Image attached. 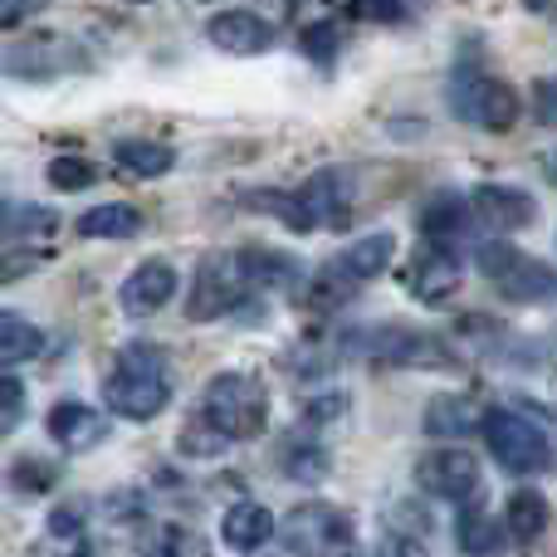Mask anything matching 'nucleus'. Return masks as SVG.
I'll list each match as a JSON object with an SVG mask.
<instances>
[{
  "label": "nucleus",
  "mask_w": 557,
  "mask_h": 557,
  "mask_svg": "<svg viewBox=\"0 0 557 557\" xmlns=\"http://www.w3.org/2000/svg\"><path fill=\"white\" fill-rule=\"evenodd\" d=\"M59 215L49 206H25V201H0V235H45L54 231Z\"/></svg>",
  "instance_id": "nucleus-27"
},
{
  "label": "nucleus",
  "mask_w": 557,
  "mask_h": 557,
  "mask_svg": "<svg viewBox=\"0 0 557 557\" xmlns=\"http://www.w3.org/2000/svg\"><path fill=\"white\" fill-rule=\"evenodd\" d=\"M376 557H431V548L421 539H411V533H386Z\"/></svg>",
  "instance_id": "nucleus-39"
},
{
  "label": "nucleus",
  "mask_w": 557,
  "mask_h": 557,
  "mask_svg": "<svg viewBox=\"0 0 557 557\" xmlns=\"http://www.w3.org/2000/svg\"><path fill=\"white\" fill-rule=\"evenodd\" d=\"M78 64H84L78 45H69V39H59V35H35V39H20V45L0 49V69L15 78H54Z\"/></svg>",
  "instance_id": "nucleus-8"
},
{
  "label": "nucleus",
  "mask_w": 557,
  "mask_h": 557,
  "mask_svg": "<svg viewBox=\"0 0 557 557\" xmlns=\"http://www.w3.org/2000/svg\"><path fill=\"white\" fill-rule=\"evenodd\" d=\"M117 166L133 176H143V182H152V176H166L176 166V152L166 143H147V137H127V143L113 147Z\"/></svg>",
  "instance_id": "nucleus-23"
},
{
  "label": "nucleus",
  "mask_w": 557,
  "mask_h": 557,
  "mask_svg": "<svg viewBox=\"0 0 557 557\" xmlns=\"http://www.w3.org/2000/svg\"><path fill=\"white\" fill-rule=\"evenodd\" d=\"M396 255V235L392 231H376V235H362V240H352L343 255H337V270H343L352 284H367V278H376L392 264Z\"/></svg>",
  "instance_id": "nucleus-19"
},
{
  "label": "nucleus",
  "mask_w": 557,
  "mask_h": 557,
  "mask_svg": "<svg viewBox=\"0 0 557 557\" xmlns=\"http://www.w3.org/2000/svg\"><path fill=\"white\" fill-rule=\"evenodd\" d=\"M54 480H59V465L35 460V455L20 460V465H10V484H15V494H49Z\"/></svg>",
  "instance_id": "nucleus-31"
},
{
  "label": "nucleus",
  "mask_w": 557,
  "mask_h": 557,
  "mask_svg": "<svg viewBox=\"0 0 557 557\" xmlns=\"http://www.w3.org/2000/svg\"><path fill=\"white\" fill-rule=\"evenodd\" d=\"M74 557H94V553H88V548H78V553H74Z\"/></svg>",
  "instance_id": "nucleus-43"
},
{
  "label": "nucleus",
  "mask_w": 557,
  "mask_h": 557,
  "mask_svg": "<svg viewBox=\"0 0 557 557\" xmlns=\"http://www.w3.org/2000/svg\"><path fill=\"white\" fill-rule=\"evenodd\" d=\"M45 176L54 191H88V186L98 182V166L88 162V157H54Z\"/></svg>",
  "instance_id": "nucleus-29"
},
{
  "label": "nucleus",
  "mask_w": 557,
  "mask_h": 557,
  "mask_svg": "<svg viewBox=\"0 0 557 557\" xmlns=\"http://www.w3.org/2000/svg\"><path fill=\"white\" fill-rule=\"evenodd\" d=\"M543 172H548V182L557 186V152H548V157H543Z\"/></svg>",
  "instance_id": "nucleus-42"
},
{
  "label": "nucleus",
  "mask_w": 557,
  "mask_h": 557,
  "mask_svg": "<svg viewBox=\"0 0 557 557\" xmlns=\"http://www.w3.org/2000/svg\"><path fill=\"white\" fill-rule=\"evenodd\" d=\"M182 450L196 455V460H206V455H221V450H225V435L215 431L206 416H196V421L182 431Z\"/></svg>",
  "instance_id": "nucleus-33"
},
{
  "label": "nucleus",
  "mask_w": 557,
  "mask_h": 557,
  "mask_svg": "<svg viewBox=\"0 0 557 557\" xmlns=\"http://www.w3.org/2000/svg\"><path fill=\"white\" fill-rule=\"evenodd\" d=\"M470 211L480 215L484 225H494L499 235L523 231V225L539 221V201H533L529 191H519V186H480V191L470 196Z\"/></svg>",
  "instance_id": "nucleus-13"
},
{
  "label": "nucleus",
  "mask_w": 557,
  "mask_h": 557,
  "mask_svg": "<svg viewBox=\"0 0 557 557\" xmlns=\"http://www.w3.org/2000/svg\"><path fill=\"white\" fill-rule=\"evenodd\" d=\"M39 264H45V255H39V250H15V255H0V284H5V278L29 274V270H39Z\"/></svg>",
  "instance_id": "nucleus-37"
},
{
  "label": "nucleus",
  "mask_w": 557,
  "mask_h": 557,
  "mask_svg": "<svg viewBox=\"0 0 557 557\" xmlns=\"http://www.w3.org/2000/svg\"><path fill=\"white\" fill-rule=\"evenodd\" d=\"M278 539L294 557H352L357 548V529H352V513L333 509L323 499H308L294 504L278 523Z\"/></svg>",
  "instance_id": "nucleus-3"
},
{
  "label": "nucleus",
  "mask_w": 557,
  "mask_h": 557,
  "mask_svg": "<svg viewBox=\"0 0 557 557\" xmlns=\"http://www.w3.org/2000/svg\"><path fill=\"white\" fill-rule=\"evenodd\" d=\"M347 294H352V278H347L343 270H323L313 278V288H308V304L313 308H337V304H347Z\"/></svg>",
  "instance_id": "nucleus-32"
},
{
  "label": "nucleus",
  "mask_w": 557,
  "mask_h": 557,
  "mask_svg": "<svg viewBox=\"0 0 557 557\" xmlns=\"http://www.w3.org/2000/svg\"><path fill=\"white\" fill-rule=\"evenodd\" d=\"M425 435H435V441H465V435L484 431V411L470 401V396H431V406H425Z\"/></svg>",
  "instance_id": "nucleus-16"
},
{
  "label": "nucleus",
  "mask_w": 557,
  "mask_h": 557,
  "mask_svg": "<svg viewBox=\"0 0 557 557\" xmlns=\"http://www.w3.org/2000/svg\"><path fill=\"white\" fill-rule=\"evenodd\" d=\"M103 401L113 416H127V421H152V416L166 411L172 401V382H166V367L152 347H127V352L113 357L103 376Z\"/></svg>",
  "instance_id": "nucleus-1"
},
{
  "label": "nucleus",
  "mask_w": 557,
  "mask_h": 557,
  "mask_svg": "<svg viewBox=\"0 0 557 557\" xmlns=\"http://www.w3.org/2000/svg\"><path fill=\"white\" fill-rule=\"evenodd\" d=\"M416 484L435 499H470L480 484V460L470 450H431L416 460Z\"/></svg>",
  "instance_id": "nucleus-9"
},
{
  "label": "nucleus",
  "mask_w": 557,
  "mask_h": 557,
  "mask_svg": "<svg viewBox=\"0 0 557 557\" xmlns=\"http://www.w3.org/2000/svg\"><path fill=\"white\" fill-rule=\"evenodd\" d=\"M484 441L499 455L504 470L513 474H543L553 470V441L529 421V416L513 411H484Z\"/></svg>",
  "instance_id": "nucleus-4"
},
{
  "label": "nucleus",
  "mask_w": 557,
  "mask_h": 557,
  "mask_svg": "<svg viewBox=\"0 0 557 557\" xmlns=\"http://www.w3.org/2000/svg\"><path fill=\"white\" fill-rule=\"evenodd\" d=\"M504 529L513 533L519 548H533V543L548 533V499L539 490H519L509 494V509H504Z\"/></svg>",
  "instance_id": "nucleus-21"
},
{
  "label": "nucleus",
  "mask_w": 557,
  "mask_h": 557,
  "mask_svg": "<svg viewBox=\"0 0 557 557\" xmlns=\"http://www.w3.org/2000/svg\"><path fill=\"white\" fill-rule=\"evenodd\" d=\"M367 352L376 362H392V367H450L455 357L445 352V343L435 333H416V327H376L367 333Z\"/></svg>",
  "instance_id": "nucleus-10"
},
{
  "label": "nucleus",
  "mask_w": 557,
  "mask_h": 557,
  "mask_svg": "<svg viewBox=\"0 0 557 557\" xmlns=\"http://www.w3.org/2000/svg\"><path fill=\"white\" fill-rule=\"evenodd\" d=\"M298 49L308 59H318V64H333V54L343 49V25L337 20H313V25L298 29Z\"/></svg>",
  "instance_id": "nucleus-28"
},
{
  "label": "nucleus",
  "mask_w": 557,
  "mask_h": 557,
  "mask_svg": "<svg viewBox=\"0 0 557 557\" xmlns=\"http://www.w3.org/2000/svg\"><path fill=\"white\" fill-rule=\"evenodd\" d=\"M201 416L225 441H255L270 421V392L250 372H221L201 396Z\"/></svg>",
  "instance_id": "nucleus-2"
},
{
  "label": "nucleus",
  "mask_w": 557,
  "mask_h": 557,
  "mask_svg": "<svg viewBox=\"0 0 557 557\" xmlns=\"http://www.w3.org/2000/svg\"><path fill=\"white\" fill-rule=\"evenodd\" d=\"M411 284L421 294V304H445V298L460 294L465 284V270L445 245H431L425 255H416V270H411Z\"/></svg>",
  "instance_id": "nucleus-15"
},
{
  "label": "nucleus",
  "mask_w": 557,
  "mask_h": 557,
  "mask_svg": "<svg viewBox=\"0 0 557 557\" xmlns=\"http://www.w3.org/2000/svg\"><path fill=\"white\" fill-rule=\"evenodd\" d=\"M133 5H147V0H133Z\"/></svg>",
  "instance_id": "nucleus-44"
},
{
  "label": "nucleus",
  "mask_w": 557,
  "mask_h": 557,
  "mask_svg": "<svg viewBox=\"0 0 557 557\" xmlns=\"http://www.w3.org/2000/svg\"><path fill=\"white\" fill-rule=\"evenodd\" d=\"M25 421V386L20 376H0V435H10Z\"/></svg>",
  "instance_id": "nucleus-35"
},
{
  "label": "nucleus",
  "mask_w": 557,
  "mask_h": 557,
  "mask_svg": "<svg viewBox=\"0 0 557 557\" xmlns=\"http://www.w3.org/2000/svg\"><path fill=\"white\" fill-rule=\"evenodd\" d=\"M245 288H250V274H245L240 255H206V260L196 264L191 294H186V318H191V323H211L225 308L240 304Z\"/></svg>",
  "instance_id": "nucleus-6"
},
{
  "label": "nucleus",
  "mask_w": 557,
  "mask_h": 557,
  "mask_svg": "<svg viewBox=\"0 0 557 557\" xmlns=\"http://www.w3.org/2000/svg\"><path fill=\"white\" fill-rule=\"evenodd\" d=\"M455 543H460V553H470V557H490V553L504 548V533L490 513L465 509L460 519H455Z\"/></svg>",
  "instance_id": "nucleus-26"
},
{
  "label": "nucleus",
  "mask_w": 557,
  "mask_h": 557,
  "mask_svg": "<svg viewBox=\"0 0 557 557\" xmlns=\"http://www.w3.org/2000/svg\"><path fill=\"white\" fill-rule=\"evenodd\" d=\"M470 215H474L470 201H460V196H435V201L421 211V235L431 245H450L470 231Z\"/></svg>",
  "instance_id": "nucleus-22"
},
{
  "label": "nucleus",
  "mask_w": 557,
  "mask_h": 557,
  "mask_svg": "<svg viewBox=\"0 0 557 557\" xmlns=\"http://www.w3.org/2000/svg\"><path fill=\"white\" fill-rule=\"evenodd\" d=\"M206 39H211L221 54L255 59V54H264V49H274V25L264 15H255V10H221V15H211V25H206Z\"/></svg>",
  "instance_id": "nucleus-11"
},
{
  "label": "nucleus",
  "mask_w": 557,
  "mask_h": 557,
  "mask_svg": "<svg viewBox=\"0 0 557 557\" xmlns=\"http://www.w3.org/2000/svg\"><path fill=\"white\" fill-rule=\"evenodd\" d=\"M49 0H0V25H25L29 15H39Z\"/></svg>",
  "instance_id": "nucleus-40"
},
{
  "label": "nucleus",
  "mask_w": 557,
  "mask_h": 557,
  "mask_svg": "<svg viewBox=\"0 0 557 557\" xmlns=\"http://www.w3.org/2000/svg\"><path fill=\"white\" fill-rule=\"evenodd\" d=\"M352 20H372V25H401L406 20V0H347Z\"/></svg>",
  "instance_id": "nucleus-34"
},
{
  "label": "nucleus",
  "mask_w": 557,
  "mask_h": 557,
  "mask_svg": "<svg viewBox=\"0 0 557 557\" xmlns=\"http://www.w3.org/2000/svg\"><path fill=\"white\" fill-rule=\"evenodd\" d=\"M298 196L308 201L313 221L327 225V231H343L347 215H352V196H347V176H343V172H318V176H308V186H304Z\"/></svg>",
  "instance_id": "nucleus-17"
},
{
  "label": "nucleus",
  "mask_w": 557,
  "mask_h": 557,
  "mask_svg": "<svg viewBox=\"0 0 557 557\" xmlns=\"http://www.w3.org/2000/svg\"><path fill=\"white\" fill-rule=\"evenodd\" d=\"M137 231H143V211L127 201L94 206V211L78 215V235H84V240H133Z\"/></svg>",
  "instance_id": "nucleus-20"
},
{
  "label": "nucleus",
  "mask_w": 557,
  "mask_h": 557,
  "mask_svg": "<svg viewBox=\"0 0 557 557\" xmlns=\"http://www.w3.org/2000/svg\"><path fill=\"white\" fill-rule=\"evenodd\" d=\"M245 206H255V211H270L274 221H284L294 235H308L313 231V211H308V201L304 196H294V191H250L245 196Z\"/></svg>",
  "instance_id": "nucleus-25"
},
{
  "label": "nucleus",
  "mask_w": 557,
  "mask_h": 557,
  "mask_svg": "<svg viewBox=\"0 0 557 557\" xmlns=\"http://www.w3.org/2000/svg\"><path fill=\"white\" fill-rule=\"evenodd\" d=\"M450 108H455V117L484 127V133H509L523 113L519 94H513L504 78H490V74H460L455 78Z\"/></svg>",
  "instance_id": "nucleus-5"
},
{
  "label": "nucleus",
  "mask_w": 557,
  "mask_h": 557,
  "mask_svg": "<svg viewBox=\"0 0 557 557\" xmlns=\"http://www.w3.org/2000/svg\"><path fill=\"white\" fill-rule=\"evenodd\" d=\"M221 539H225V548H235V553L264 548V543L274 539V513L264 509V504H235L221 523Z\"/></svg>",
  "instance_id": "nucleus-18"
},
{
  "label": "nucleus",
  "mask_w": 557,
  "mask_h": 557,
  "mask_svg": "<svg viewBox=\"0 0 557 557\" xmlns=\"http://www.w3.org/2000/svg\"><path fill=\"white\" fill-rule=\"evenodd\" d=\"M240 264H245V274H250V284H284V278H294V264L278 250H245Z\"/></svg>",
  "instance_id": "nucleus-30"
},
{
  "label": "nucleus",
  "mask_w": 557,
  "mask_h": 557,
  "mask_svg": "<svg viewBox=\"0 0 557 557\" xmlns=\"http://www.w3.org/2000/svg\"><path fill=\"white\" fill-rule=\"evenodd\" d=\"M78 529H84V509L78 504H64V509L49 513V533L54 539H78Z\"/></svg>",
  "instance_id": "nucleus-38"
},
{
  "label": "nucleus",
  "mask_w": 557,
  "mask_h": 557,
  "mask_svg": "<svg viewBox=\"0 0 557 557\" xmlns=\"http://www.w3.org/2000/svg\"><path fill=\"white\" fill-rule=\"evenodd\" d=\"M152 557H182V529H162V539H157Z\"/></svg>",
  "instance_id": "nucleus-41"
},
{
  "label": "nucleus",
  "mask_w": 557,
  "mask_h": 557,
  "mask_svg": "<svg viewBox=\"0 0 557 557\" xmlns=\"http://www.w3.org/2000/svg\"><path fill=\"white\" fill-rule=\"evenodd\" d=\"M45 425H49V441L69 455L94 450V445L108 441V416H98L94 406H84V401H59Z\"/></svg>",
  "instance_id": "nucleus-14"
},
{
  "label": "nucleus",
  "mask_w": 557,
  "mask_h": 557,
  "mask_svg": "<svg viewBox=\"0 0 557 557\" xmlns=\"http://www.w3.org/2000/svg\"><path fill=\"white\" fill-rule=\"evenodd\" d=\"M480 270L494 278V284L504 288L509 298H519V304H543V298L557 294V274L548 264L529 260L523 250H513V245H484L480 250Z\"/></svg>",
  "instance_id": "nucleus-7"
},
{
  "label": "nucleus",
  "mask_w": 557,
  "mask_h": 557,
  "mask_svg": "<svg viewBox=\"0 0 557 557\" xmlns=\"http://www.w3.org/2000/svg\"><path fill=\"white\" fill-rule=\"evenodd\" d=\"M533 117H539L543 127H557V74L533 84Z\"/></svg>",
  "instance_id": "nucleus-36"
},
{
  "label": "nucleus",
  "mask_w": 557,
  "mask_h": 557,
  "mask_svg": "<svg viewBox=\"0 0 557 557\" xmlns=\"http://www.w3.org/2000/svg\"><path fill=\"white\" fill-rule=\"evenodd\" d=\"M39 347H45V337H39V327L29 318L0 313V367L29 362V357H39Z\"/></svg>",
  "instance_id": "nucleus-24"
},
{
  "label": "nucleus",
  "mask_w": 557,
  "mask_h": 557,
  "mask_svg": "<svg viewBox=\"0 0 557 557\" xmlns=\"http://www.w3.org/2000/svg\"><path fill=\"white\" fill-rule=\"evenodd\" d=\"M176 270L166 260H147V264H137L133 274L123 278V288H117V298H123V313L127 318H147V313H157V308H166L176 298Z\"/></svg>",
  "instance_id": "nucleus-12"
}]
</instances>
